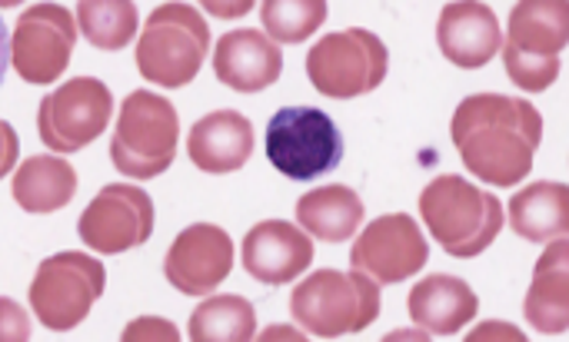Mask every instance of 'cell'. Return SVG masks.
<instances>
[{
  "label": "cell",
  "instance_id": "6da1fadb",
  "mask_svg": "<svg viewBox=\"0 0 569 342\" xmlns=\"http://www.w3.org/2000/svg\"><path fill=\"white\" fill-rule=\"evenodd\" d=\"M463 167L490 187H517L530 177L543 140V117L523 97L473 93L450 123Z\"/></svg>",
  "mask_w": 569,
  "mask_h": 342
},
{
  "label": "cell",
  "instance_id": "7a4b0ae2",
  "mask_svg": "<svg viewBox=\"0 0 569 342\" xmlns=\"http://www.w3.org/2000/svg\"><path fill=\"white\" fill-rule=\"evenodd\" d=\"M420 217L430 237L457 260H473L503 230V203L463 177H437L420 193Z\"/></svg>",
  "mask_w": 569,
  "mask_h": 342
},
{
  "label": "cell",
  "instance_id": "3957f363",
  "mask_svg": "<svg viewBox=\"0 0 569 342\" xmlns=\"http://www.w3.org/2000/svg\"><path fill=\"white\" fill-rule=\"evenodd\" d=\"M210 53V27L190 3H160L137 37V70L167 90L187 87Z\"/></svg>",
  "mask_w": 569,
  "mask_h": 342
},
{
  "label": "cell",
  "instance_id": "277c9868",
  "mask_svg": "<svg viewBox=\"0 0 569 342\" xmlns=\"http://www.w3.org/2000/svg\"><path fill=\"white\" fill-rule=\"evenodd\" d=\"M290 316L320 340L360 333L380 316V283L360 270H317L290 293Z\"/></svg>",
  "mask_w": 569,
  "mask_h": 342
},
{
  "label": "cell",
  "instance_id": "5b68a950",
  "mask_svg": "<svg viewBox=\"0 0 569 342\" xmlns=\"http://www.w3.org/2000/svg\"><path fill=\"white\" fill-rule=\"evenodd\" d=\"M177 143H180L177 107L153 90L127 93L110 140L113 167L130 180H153L173 163Z\"/></svg>",
  "mask_w": 569,
  "mask_h": 342
},
{
  "label": "cell",
  "instance_id": "8992f818",
  "mask_svg": "<svg viewBox=\"0 0 569 342\" xmlns=\"http://www.w3.org/2000/svg\"><path fill=\"white\" fill-rule=\"evenodd\" d=\"M387 70H390L387 43L363 27L327 33L307 53L310 83L333 100H353L377 90L387 80Z\"/></svg>",
  "mask_w": 569,
  "mask_h": 342
},
{
  "label": "cell",
  "instance_id": "52a82bcc",
  "mask_svg": "<svg viewBox=\"0 0 569 342\" xmlns=\"http://www.w3.org/2000/svg\"><path fill=\"white\" fill-rule=\"evenodd\" d=\"M267 160L290 180H317L340 167L343 137L317 107H283L267 123Z\"/></svg>",
  "mask_w": 569,
  "mask_h": 342
},
{
  "label": "cell",
  "instance_id": "ba28073f",
  "mask_svg": "<svg viewBox=\"0 0 569 342\" xmlns=\"http://www.w3.org/2000/svg\"><path fill=\"white\" fill-rule=\"evenodd\" d=\"M107 286V273L93 256L63 250L47 256L30 283V310L47 330H73L87 320L90 306L100 300Z\"/></svg>",
  "mask_w": 569,
  "mask_h": 342
},
{
  "label": "cell",
  "instance_id": "9c48e42d",
  "mask_svg": "<svg viewBox=\"0 0 569 342\" xmlns=\"http://www.w3.org/2000/svg\"><path fill=\"white\" fill-rule=\"evenodd\" d=\"M110 113H113L110 87L97 77H73L40 100L37 133L43 147H50L53 153H77L80 147H90L107 130Z\"/></svg>",
  "mask_w": 569,
  "mask_h": 342
},
{
  "label": "cell",
  "instance_id": "30bf717a",
  "mask_svg": "<svg viewBox=\"0 0 569 342\" xmlns=\"http://www.w3.org/2000/svg\"><path fill=\"white\" fill-rule=\"evenodd\" d=\"M77 17L63 3H33L27 7L10 33V63L27 83H53L73 53Z\"/></svg>",
  "mask_w": 569,
  "mask_h": 342
},
{
  "label": "cell",
  "instance_id": "8fae6325",
  "mask_svg": "<svg viewBox=\"0 0 569 342\" xmlns=\"http://www.w3.org/2000/svg\"><path fill=\"white\" fill-rule=\"evenodd\" d=\"M80 243L93 253H123L150 240L153 233V200L143 187L107 183L80 213Z\"/></svg>",
  "mask_w": 569,
  "mask_h": 342
},
{
  "label": "cell",
  "instance_id": "7c38bea8",
  "mask_svg": "<svg viewBox=\"0 0 569 342\" xmlns=\"http://www.w3.org/2000/svg\"><path fill=\"white\" fill-rule=\"evenodd\" d=\"M430 260L427 237L407 213H387L373 220L350 250V266L377 280L380 286L417 276Z\"/></svg>",
  "mask_w": 569,
  "mask_h": 342
},
{
  "label": "cell",
  "instance_id": "4fadbf2b",
  "mask_svg": "<svg viewBox=\"0 0 569 342\" xmlns=\"http://www.w3.org/2000/svg\"><path fill=\"white\" fill-rule=\"evenodd\" d=\"M233 270V240L227 230L213 223L187 227L163 260V276L177 293L207 296L213 293Z\"/></svg>",
  "mask_w": 569,
  "mask_h": 342
},
{
  "label": "cell",
  "instance_id": "5bb4252c",
  "mask_svg": "<svg viewBox=\"0 0 569 342\" xmlns=\"http://www.w3.org/2000/svg\"><path fill=\"white\" fill-rule=\"evenodd\" d=\"M243 270L267 283L283 286L313 263V237L287 220H263L243 237Z\"/></svg>",
  "mask_w": 569,
  "mask_h": 342
},
{
  "label": "cell",
  "instance_id": "9a60e30c",
  "mask_svg": "<svg viewBox=\"0 0 569 342\" xmlns=\"http://www.w3.org/2000/svg\"><path fill=\"white\" fill-rule=\"evenodd\" d=\"M437 43L450 63L463 70H477V67H487L500 53L503 30H500L493 7L480 0H453L440 10Z\"/></svg>",
  "mask_w": 569,
  "mask_h": 342
},
{
  "label": "cell",
  "instance_id": "2e32d148",
  "mask_svg": "<svg viewBox=\"0 0 569 342\" xmlns=\"http://www.w3.org/2000/svg\"><path fill=\"white\" fill-rule=\"evenodd\" d=\"M213 73L240 93L267 90L283 73V53L263 30H230L213 47Z\"/></svg>",
  "mask_w": 569,
  "mask_h": 342
},
{
  "label": "cell",
  "instance_id": "e0dca14e",
  "mask_svg": "<svg viewBox=\"0 0 569 342\" xmlns=\"http://www.w3.org/2000/svg\"><path fill=\"white\" fill-rule=\"evenodd\" d=\"M253 153V123L237 110H213L190 127L187 157L203 173H233Z\"/></svg>",
  "mask_w": 569,
  "mask_h": 342
},
{
  "label": "cell",
  "instance_id": "ac0fdd59",
  "mask_svg": "<svg viewBox=\"0 0 569 342\" xmlns=\"http://www.w3.org/2000/svg\"><path fill=\"white\" fill-rule=\"evenodd\" d=\"M407 310H410V320L417 326H423L427 333L453 336L470 320H477L480 300H477V293L463 280L447 276V273H433V276L420 280L410 290Z\"/></svg>",
  "mask_w": 569,
  "mask_h": 342
},
{
  "label": "cell",
  "instance_id": "d6986e66",
  "mask_svg": "<svg viewBox=\"0 0 569 342\" xmlns=\"http://www.w3.org/2000/svg\"><path fill=\"white\" fill-rule=\"evenodd\" d=\"M569 247L567 237L550 240L547 253L537 263L523 313L533 323V330L547 336H563L569 330Z\"/></svg>",
  "mask_w": 569,
  "mask_h": 342
},
{
  "label": "cell",
  "instance_id": "ffe728a7",
  "mask_svg": "<svg viewBox=\"0 0 569 342\" xmlns=\"http://www.w3.org/2000/svg\"><path fill=\"white\" fill-rule=\"evenodd\" d=\"M510 227L530 243H550L569 233V187L540 180L510 200Z\"/></svg>",
  "mask_w": 569,
  "mask_h": 342
},
{
  "label": "cell",
  "instance_id": "44dd1931",
  "mask_svg": "<svg viewBox=\"0 0 569 342\" xmlns=\"http://www.w3.org/2000/svg\"><path fill=\"white\" fill-rule=\"evenodd\" d=\"M10 193H13L17 207L27 210V213L63 210L77 193V170L67 160L53 157V153L30 157V160H23L17 167Z\"/></svg>",
  "mask_w": 569,
  "mask_h": 342
},
{
  "label": "cell",
  "instance_id": "7402d4cb",
  "mask_svg": "<svg viewBox=\"0 0 569 342\" xmlns=\"http://www.w3.org/2000/svg\"><path fill=\"white\" fill-rule=\"evenodd\" d=\"M507 43L523 53L560 57L569 43V0H517Z\"/></svg>",
  "mask_w": 569,
  "mask_h": 342
},
{
  "label": "cell",
  "instance_id": "603a6c76",
  "mask_svg": "<svg viewBox=\"0 0 569 342\" xmlns=\"http://www.w3.org/2000/svg\"><path fill=\"white\" fill-rule=\"evenodd\" d=\"M297 223L303 233L323 243H343L350 240L360 223H363V200L357 190L337 183V187H320L300 197L297 203Z\"/></svg>",
  "mask_w": 569,
  "mask_h": 342
},
{
  "label": "cell",
  "instance_id": "cb8c5ba5",
  "mask_svg": "<svg viewBox=\"0 0 569 342\" xmlns=\"http://www.w3.org/2000/svg\"><path fill=\"white\" fill-rule=\"evenodd\" d=\"M257 336V313L250 300L237 293L203 300L190 316L193 342H247Z\"/></svg>",
  "mask_w": 569,
  "mask_h": 342
},
{
  "label": "cell",
  "instance_id": "d4e9b609",
  "mask_svg": "<svg viewBox=\"0 0 569 342\" xmlns=\"http://www.w3.org/2000/svg\"><path fill=\"white\" fill-rule=\"evenodd\" d=\"M140 27L133 0H77V30L97 50H123Z\"/></svg>",
  "mask_w": 569,
  "mask_h": 342
},
{
  "label": "cell",
  "instance_id": "484cf974",
  "mask_svg": "<svg viewBox=\"0 0 569 342\" xmlns=\"http://www.w3.org/2000/svg\"><path fill=\"white\" fill-rule=\"evenodd\" d=\"M263 33L277 43H303L327 20V0H260Z\"/></svg>",
  "mask_w": 569,
  "mask_h": 342
},
{
  "label": "cell",
  "instance_id": "4316f807",
  "mask_svg": "<svg viewBox=\"0 0 569 342\" xmlns=\"http://www.w3.org/2000/svg\"><path fill=\"white\" fill-rule=\"evenodd\" d=\"M503 53V63H507V73L510 80L527 90V93H543L557 83L560 77V57H543V53H523V50H513L510 43L500 47Z\"/></svg>",
  "mask_w": 569,
  "mask_h": 342
},
{
  "label": "cell",
  "instance_id": "83f0119b",
  "mask_svg": "<svg viewBox=\"0 0 569 342\" xmlns=\"http://www.w3.org/2000/svg\"><path fill=\"white\" fill-rule=\"evenodd\" d=\"M30 340V320H27V310L10 300V296H0V342H23Z\"/></svg>",
  "mask_w": 569,
  "mask_h": 342
},
{
  "label": "cell",
  "instance_id": "f1b7e54d",
  "mask_svg": "<svg viewBox=\"0 0 569 342\" xmlns=\"http://www.w3.org/2000/svg\"><path fill=\"white\" fill-rule=\"evenodd\" d=\"M140 340H180V330L170 320H157V316H140L123 330V342H140Z\"/></svg>",
  "mask_w": 569,
  "mask_h": 342
},
{
  "label": "cell",
  "instance_id": "f546056e",
  "mask_svg": "<svg viewBox=\"0 0 569 342\" xmlns=\"http://www.w3.org/2000/svg\"><path fill=\"white\" fill-rule=\"evenodd\" d=\"M20 160V140L13 133V127L7 120H0V180L17 167Z\"/></svg>",
  "mask_w": 569,
  "mask_h": 342
},
{
  "label": "cell",
  "instance_id": "4dcf8cb0",
  "mask_svg": "<svg viewBox=\"0 0 569 342\" xmlns=\"http://www.w3.org/2000/svg\"><path fill=\"white\" fill-rule=\"evenodd\" d=\"M253 3H257V0H200V7H203L207 13H213L217 20H237V17H243V13H250Z\"/></svg>",
  "mask_w": 569,
  "mask_h": 342
},
{
  "label": "cell",
  "instance_id": "1f68e13d",
  "mask_svg": "<svg viewBox=\"0 0 569 342\" xmlns=\"http://www.w3.org/2000/svg\"><path fill=\"white\" fill-rule=\"evenodd\" d=\"M470 342H483V340H523V330H517V326H507V323H487V326H477L470 336H467Z\"/></svg>",
  "mask_w": 569,
  "mask_h": 342
},
{
  "label": "cell",
  "instance_id": "d6a6232c",
  "mask_svg": "<svg viewBox=\"0 0 569 342\" xmlns=\"http://www.w3.org/2000/svg\"><path fill=\"white\" fill-rule=\"evenodd\" d=\"M7 67H10V33H7V23L0 17V83H3Z\"/></svg>",
  "mask_w": 569,
  "mask_h": 342
},
{
  "label": "cell",
  "instance_id": "836d02e7",
  "mask_svg": "<svg viewBox=\"0 0 569 342\" xmlns=\"http://www.w3.org/2000/svg\"><path fill=\"white\" fill-rule=\"evenodd\" d=\"M260 340H293V342H303L307 340V333H300V330H287V326H277V330H267V333H260Z\"/></svg>",
  "mask_w": 569,
  "mask_h": 342
},
{
  "label": "cell",
  "instance_id": "e575fe53",
  "mask_svg": "<svg viewBox=\"0 0 569 342\" xmlns=\"http://www.w3.org/2000/svg\"><path fill=\"white\" fill-rule=\"evenodd\" d=\"M17 3H20V0H0V10H3V7H17Z\"/></svg>",
  "mask_w": 569,
  "mask_h": 342
}]
</instances>
